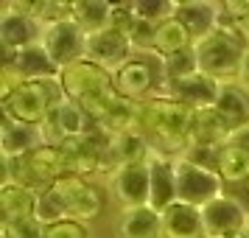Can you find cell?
<instances>
[{"label": "cell", "instance_id": "obj_19", "mask_svg": "<svg viewBox=\"0 0 249 238\" xmlns=\"http://www.w3.org/2000/svg\"><path fill=\"white\" fill-rule=\"evenodd\" d=\"M148 171H151V199L148 207H154L157 213H162L165 207L177 202V174H174V157L165 154H151L148 160Z\"/></svg>", "mask_w": 249, "mask_h": 238}, {"label": "cell", "instance_id": "obj_23", "mask_svg": "<svg viewBox=\"0 0 249 238\" xmlns=\"http://www.w3.org/2000/svg\"><path fill=\"white\" fill-rule=\"evenodd\" d=\"M115 233H118V238H162V216L148 204L121 210Z\"/></svg>", "mask_w": 249, "mask_h": 238}, {"label": "cell", "instance_id": "obj_21", "mask_svg": "<svg viewBox=\"0 0 249 238\" xmlns=\"http://www.w3.org/2000/svg\"><path fill=\"white\" fill-rule=\"evenodd\" d=\"M39 146H45V140H42V132L36 126H25V124L3 118V126H0V151H3V160L25 157V154H31Z\"/></svg>", "mask_w": 249, "mask_h": 238}, {"label": "cell", "instance_id": "obj_29", "mask_svg": "<svg viewBox=\"0 0 249 238\" xmlns=\"http://www.w3.org/2000/svg\"><path fill=\"white\" fill-rule=\"evenodd\" d=\"M160 65H162V84L179 81V79H185V76L199 73V59H196V51H193V48L182 51V54H174V56H168V59H160Z\"/></svg>", "mask_w": 249, "mask_h": 238}, {"label": "cell", "instance_id": "obj_22", "mask_svg": "<svg viewBox=\"0 0 249 238\" xmlns=\"http://www.w3.org/2000/svg\"><path fill=\"white\" fill-rule=\"evenodd\" d=\"M36 199H39V193L20 185V182H3L0 185V216H3V224L34 219Z\"/></svg>", "mask_w": 249, "mask_h": 238}, {"label": "cell", "instance_id": "obj_2", "mask_svg": "<svg viewBox=\"0 0 249 238\" xmlns=\"http://www.w3.org/2000/svg\"><path fill=\"white\" fill-rule=\"evenodd\" d=\"M247 45H249V37L232 20L221 17V25L215 31H210L207 37L196 39L193 51H196V59H199V70L218 79L221 84H227V81L238 79Z\"/></svg>", "mask_w": 249, "mask_h": 238}, {"label": "cell", "instance_id": "obj_7", "mask_svg": "<svg viewBox=\"0 0 249 238\" xmlns=\"http://www.w3.org/2000/svg\"><path fill=\"white\" fill-rule=\"evenodd\" d=\"M45 25L36 20L31 12H25L20 3H6L0 12V45L3 59H12L25 48H34L42 42Z\"/></svg>", "mask_w": 249, "mask_h": 238}, {"label": "cell", "instance_id": "obj_11", "mask_svg": "<svg viewBox=\"0 0 249 238\" xmlns=\"http://www.w3.org/2000/svg\"><path fill=\"white\" fill-rule=\"evenodd\" d=\"M202 221H204V236L207 238H221L232 233H244L249 224V207L235 193L224 191L218 199L202 207Z\"/></svg>", "mask_w": 249, "mask_h": 238}, {"label": "cell", "instance_id": "obj_3", "mask_svg": "<svg viewBox=\"0 0 249 238\" xmlns=\"http://www.w3.org/2000/svg\"><path fill=\"white\" fill-rule=\"evenodd\" d=\"M62 101H65V90H62L59 79H45L20 81L12 95L3 98L0 104H3V118L39 129Z\"/></svg>", "mask_w": 249, "mask_h": 238}, {"label": "cell", "instance_id": "obj_5", "mask_svg": "<svg viewBox=\"0 0 249 238\" xmlns=\"http://www.w3.org/2000/svg\"><path fill=\"white\" fill-rule=\"evenodd\" d=\"M53 196L59 199L65 219H79V221H92L98 219L104 210V193L90 182V177H79V174H68L51 188Z\"/></svg>", "mask_w": 249, "mask_h": 238}, {"label": "cell", "instance_id": "obj_12", "mask_svg": "<svg viewBox=\"0 0 249 238\" xmlns=\"http://www.w3.org/2000/svg\"><path fill=\"white\" fill-rule=\"evenodd\" d=\"M92 129H95V124L90 121V115L81 110V104L70 101V98H65L51 112V118L39 126L45 146H62L65 140L81 137V135H87V132H92Z\"/></svg>", "mask_w": 249, "mask_h": 238}, {"label": "cell", "instance_id": "obj_10", "mask_svg": "<svg viewBox=\"0 0 249 238\" xmlns=\"http://www.w3.org/2000/svg\"><path fill=\"white\" fill-rule=\"evenodd\" d=\"M107 188H109L115 202L121 204V210L146 207L148 199H151V171H148V163L118 165L107 177Z\"/></svg>", "mask_w": 249, "mask_h": 238}, {"label": "cell", "instance_id": "obj_6", "mask_svg": "<svg viewBox=\"0 0 249 238\" xmlns=\"http://www.w3.org/2000/svg\"><path fill=\"white\" fill-rule=\"evenodd\" d=\"M162 73L157 56H146V54H135L124 68L112 73L115 92L124 95L129 101H148L157 95V81Z\"/></svg>", "mask_w": 249, "mask_h": 238}, {"label": "cell", "instance_id": "obj_4", "mask_svg": "<svg viewBox=\"0 0 249 238\" xmlns=\"http://www.w3.org/2000/svg\"><path fill=\"white\" fill-rule=\"evenodd\" d=\"M6 163V174L3 182H20L25 188L36 193H45L56 185L62 177H68V163L59 146H39L31 154L17 160H3Z\"/></svg>", "mask_w": 249, "mask_h": 238}, {"label": "cell", "instance_id": "obj_8", "mask_svg": "<svg viewBox=\"0 0 249 238\" xmlns=\"http://www.w3.org/2000/svg\"><path fill=\"white\" fill-rule=\"evenodd\" d=\"M59 84L65 90V98L70 101H87V98H98L115 90L112 73L101 65H95L90 59H79L59 73Z\"/></svg>", "mask_w": 249, "mask_h": 238}, {"label": "cell", "instance_id": "obj_33", "mask_svg": "<svg viewBox=\"0 0 249 238\" xmlns=\"http://www.w3.org/2000/svg\"><path fill=\"white\" fill-rule=\"evenodd\" d=\"M230 143H232V146L247 148V151H249V124L241 126V129H235V132H232V137H230Z\"/></svg>", "mask_w": 249, "mask_h": 238}, {"label": "cell", "instance_id": "obj_20", "mask_svg": "<svg viewBox=\"0 0 249 238\" xmlns=\"http://www.w3.org/2000/svg\"><path fill=\"white\" fill-rule=\"evenodd\" d=\"M230 137H232V129H230L224 115L218 112L215 107L193 112V126H191L188 146H227Z\"/></svg>", "mask_w": 249, "mask_h": 238}, {"label": "cell", "instance_id": "obj_17", "mask_svg": "<svg viewBox=\"0 0 249 238\" xmlns=\"http://www.w3.org/2000/svg\"><path fill=\"white\" fill-rule=\"evenodd\" d=\"M174 17L191 31L193 39H202V37H207L210 31H215L221 25L224 6L210 3V0H182V3H177Z\"/></svg>", "mask_w": 249, "mask_h": 238}, {"label": "cell", "instance_id": "obj_16", "mask_svg": "<svg viewBox=\"0 0 249 238\" xmlns=\"http://www.w3.org/2000/svg\"><path fill=\"white\" fill-rule=\"evenodd\" d=\"M3 68H9L20 81H45V79H59V65L51 59L42 42L34 48H25L12 59H3Z\"/></svg>", "mask_w": 249, "mask_h": 238}, {"label": "cell", "instance_id": "obj_26", "mask_svg": "<svg viewBox=\"0 0 249 238\" xmlns=\"http://www.w3.org/2000/svg\"><path fill=\"white\" fill-rule=\"evenodd\" d=\"M112 9L115 3L107 0H73L70 3V17L79 23V28L84 34H98L104 28H109L112 23Z\"/></svg>", "mask_w": 249, "mask_h": 238}, {"label": "cell", "instance_id": "obj_24", "mask_svg": "<svg viewBox=\"0 0 249 238\" xmlns=\"http://www.w3.org/2000/svg\"><path fill=\"white\" fill-rule=\"evenodd\" d=\"M154 154V148L148 143V137L135 129V132H121L109 137V163L112 171L118 165H132V163H148Z\"/></svg>", "mask_w": 249, "mask_h": 238}, {"label": "cell", "instance_id": "obj_36", "mask_svg": "<svg viewBox=\"0 0 249 238\" xmlns=\"http://www.w3.org/2000/svg\"><path fill=\"white\" fill-rule=\"evenodd\" d=\"M221 238H241V233H232V236H221Z\"/></svg>", "mask_w": 249, "mask_h": 238}, {"label": "cell", "instance_id": "obj_32", "mask_svg": "<svg viewBox=\"0 0 249 238\" xmlns=\"http://www.w3.org/2000/svg\"><path fill=\"white\" fill-rule=\"evenodd\" d=\"M42 238H90V227L79 219H62L56 224H48Z\"/></svg>", "mask_w": 249, "mask_h": 238}, {"label": "cell", "instance_id": "obj_15", "mask_svg": "<svg viewBox=\"0 0 249 238\" xmlns=\"http://www.w3.org/2000/svg\"><path fill=\"white\" fill-rule=\"evenodd\" d=\"M132 56H135L132 39L126 34H121V31H115V28H104L98 34H90L87 42H84V59L107 68L109 73L124 68Z\"/></svg>", "mask_w": 249, "mask_h": 238}, {"label": "cell", "instance_id": "obj_30", "mask_svg": "<svg viewBox=\"0 0 249 238\" xmlns=\"http://www.w3.org/2000/svg\"><path fill=\"white\" fill-rule=\"evenodd\" d=\"M129 9H132V14H135L137 20L162 23V20L174 17L177 3H171V0H132V3H129Z\"/></svg>", "mask_w": 249, "mask_h": 238}, {"label": "cell", "instance_id": "obj_34", "mask_svg": "<svg viewBox=\"0 0 249 238\" xmlns=\"http://www.w3.org/2000/svg\"><path fill=\"white\" fill-rule=\"evenodd\" d=\"M238 84H244L249 90V45H247V51H244V59H241V70H238Z\"/></svg>", "mask_w": 249, "mask_h": 238}, {"label": "cell", "instance_id": "obj_27", "mask_svg": "<svg viewBox=\"0 0 249 238\" xmlns=\"http://www.w3.org/2000/svg\"><path fill=\"white\" fill-rule=\"evenodd\" d=\"M193 42H196V39L191 37V31H188L177 17H168V20L157 23L154 56L157 59H168V56H174V54H182V51L193 48Z\"/></svg>", "mask_w": 249, "mask_h": 238}, {"label": "cell", "instance_id": "obj_9", "mask_svg": "<svg viewBox=\"0 0 249 238\" xmlns=\"http://www.w3.org/2000/svg\"><path fill=\"white\" fill-rule=\"evenodd\" d=\"M174 174H177V196L179 202L196 204V207H204L213 199H218L221 193L227 191L224 180L215 174V171L199 168L188 160L174 157Z\"/></svg>", "mask_w": 249, "mask_h": 238}, {"label": "cell", "instance_id": "obj_35", "mask_svg": "<svg viewBox=\"0 0 249 238\" xmlns=\"http://www.w3.org/2000/svg\"><path fill=\"white\" fill-rule=\"evenodd\" d=\"M241 238H249V224H247V230H244V233H241Z\"/></svg>", "mask_w": 249, "mask_h": 238}, {"label": "cell", "instance_id": "obj_13", "mask_svg": "<svg viewBox=\"0 0 249 238\" xmlns=\"http://www.w3.org/2000/svg\"><path fill=\"white\" fill-rule=\"evenodd\" d=\"M84 42H87V34L79 28L73 17L45 25V34H42V48L59 65V70L84 59Z\"/></svg>", "mask_w": 249, "mask_h": 238}, {"label": "cell", "instance_id": "obj_18", "mask_svg": "<svg viewBox=\"0 0 249 238\" xmlns=\"http://www.w3.org/2000/svg\"><path fill=\"white\" fill-rule=\"evenodd\" d=\"M162 238H207L204 236L202 207L188 202H177L162 210Z\"/></svg>", "mask_w": 249, "mask_h": 238}, {"label": "cell", "instance_id": "obj_28", "mask_svg": "<svg viewBox=\"0 0 249 238\" xmlns=\"http://www.w3.org/2000/svg\"><path fill=\"white\" fill-rule=\"evenodd\" d=\"M218 177L224 180L227 188H235V185H247V182H249V151H247V148L227 143V146L221 148Z\"/></svg>", "mask_w": 249, "mask_h": 238}, {"label": "cell", "instance_id": "obj_1", "mask_svg": "<svg viewBox=\"0 0 249 238\" xmlns=\"http://www.w3.org/2000/svg\"><path fill=\"white\" fill-rule=\"evenodd\" d=\"M191 107L174 101L168 95H154L148 101H140V132L148 137L151 148L165 157H179L193 126Z\"/></svg>", "mask_w": 249, "mask_h": 238}, {"label": "cell", "instance_id": "obj_31", "mask_svg": "<svg viewBox=\"0 0 249 238\" xmlns=\"http://www.w3.org/2000/svg\"><path fill=\"white\" fill-rule=\"evenodd\" d=\"M221 148L224 146H185L179 157L199 165V168H207V171H215L218 174V163H221Z\"/></svg>", "mask_w": 249, "mask_h": 238}, {"label": "cell", "instance_id": "obj_14", "mask_svg": "<svg viewBox=\"0 0 249 238\" xmlns=\"http://www.w3.org/2000/svg\"><path fill=\"white\" fill-rule=\"evenodd\" d=\"M221 81L207 76V73H193V76H185L179 81H168L162 84V92L160 95H168L174 101L185 104L191 110H210L218 104V95H221Z\"/></svg>", "mask_w": 249, "mask_h": 238}, {"label": "cell", "instance_id": "obj_25", "mask_svg": "<svg viewBox=\"0 0 249 238\" xmlns=\"http://www.w3.org/2000/svg\"><path fill=\"white\" fill-rule=\"evenodd\" d=\"M215 110L224 115V121L230 124L232 132L241 129V126H247L249 124V90L244 84H238V81H227L221 87Z\"/></svg>", "mask_w": 249, "mask_h": 238}]
</instances>
